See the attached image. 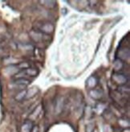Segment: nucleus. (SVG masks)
Masks as SVG:
<instances>
[{
	"label": "nucleus",
	"mask_w": 130,
	"mask_h": 132,
	"mask_svg": "<svg viewBox=\"0 0 130 132\" xmlns=\"http://www.w3.org/2000/svg\"><path fill=\"white\" fill-rule=\"evenodd\" d=\"M55 26L52 23L48 21H40L38 22L36 24V30L37 31H40L45 35H51L54 32Z\"/></svg>",
	"instance_id": "f257e3e1"
},
{
	"label": "nucleus",
	"mask_w": 130,
	"mask_h": 132,
	"mask_svg": "<svg viewBox=\"0 0 130 132\" xmlns=\"http://www.w3.org/2000/svg\"><path fill=\"white\" fill-rule=\"evenodd\" d=\"M112 78H113V81L116 84L119 85L120 86H121V85H126L127 77H125V75L120 73V72H113Z\"/></svg>",
	"instance_id": "f03ea898"
},
{
	"label": "nucleus",
	"mask_w": 130,
	"mask_h": 132,
	"mask_svg": "<svg viewBox=\"0 0 130 132\" xmlns=\"http://www.w3.org/2000/svg\"><path fill=\"white\" fill-rule=\"evenodd\" d=\"M29 35L31 36V38L33 39V40L35 42V43H40V42H42V41H44V40H47L48 39V38H45L43 36H46L48 35H45V34H43V33L40 32V31H37L35 30H33L31 31Z\"/></svg>",
	"instance_id": "7ed1b4c3"
},
{
	"label": "nucleus",
	"mask_w": 130,
	"mask_h": 132,
	"mask_svg": "<svg viewBox=\"0 0 130 132\" xmlns=\"http://www.w3.org/2000/svg\"><path fill=\"white\" fill-rule=\"evenodd\" d=\"M103 91L99 89H92L89 91V95L90 97L95 99V100H99L103 97Z\"/></svg>",
	"instance_id": "20e7f679"
},
{
	"label": "nucleus",
	"mask_w": 130,
	"mask_h": 132,
	"mask_svg": "<svg viewBox=\"0 0 130 132\" xmlns=\"http://www.w3.org/2000/svg\"><path fill=\"white\" fill-rule=\"evenodd\" d=\"M14 84L15 85H18V86L20 87H25V86H27L31 84V81H29L28 79L27 78H16L15 81H14Z\"/></svg>",
	"instance_id": "39448f33"
},
{
	"label": "nucleus",
	"mask_w": 130,
	"mask_h": 132,
	"mask_svg": "<svg viewBox=\"0 0 130 132\" xmlns=\"http://www.w3.org/2000/svg\"><path fill=\"white\" fill-rule=\"evenodd\" d=\"M34 125L31 120H27L23 122V124L21 127V131L22 132H31L32 128H33Z\"/></svg>",
	"instance_id": "423d86ee"
},
{
	"label": "nucleus",
	"mask_w": 130,
	"mask_h": 132,
	"mask_svg": "<svg viewBox=\"0 0 130 132\" xmlns=\"http://www.w3.org/2000/svg\"><path fill=\"white\" fill-rule=\"evenodd\" d=\"M98 84V81H97V79L96 77L94 76H91L88 78L87 80V85L89 89H94L96 88V86Z\"/></svg>",
	"instance_id": "0eeeda50"
},
{
	"label": "nucleus",
	"mask_w": 130,
	"mask_h": 132,
	"mask_svg": "<svg viewBox=\"0 0 130 132\" xmlns=\"http://www.w3.org/2000/svg\"><path fill=\"white\" fill-rule=\"evenodd\" d=\"M129 57V48H123L120 50L119 53V59L120 60H127Z\"/></svg>",
	"instance_id": "6e6552de"
},
{
	"label": "nucleus",
	"mask_w": 130,
	"mask_h": 132,
	"mask_svg": "<svg viewBox=\"0 0 130 132\" xmlns=\"http://www.w3.org/2000/svg\"><path fill=\"white\" fill-rule=\"evenodd\" d=\"M40 3L43 5L44 6H46L47 8L52 9L55 8L56 6V2L52 1V0H43V1H40Z\"/></svg>",
	"instance_id": "1a4fd4ad"
},
{
	"label": "nucleus",
	"mask_w": 130,
	"mask_h": 132,
	"mask_svg": "<svg viewBox=\"0 0 130 132\" xmlns=\"http://www.w3.org/2000/svg\"><path fill=\"white\" fill-rule=\"evenodd\" d=\"M63 107V98L60 97L59 99H57L56 101V104L55 105V111L56 112L57 114H60V112L62 111V109Z\"/></svg>",
	"instance_id": "9d476101"
},
{
	"label": "nucleus",
	"mask_w": 130,
	"mask_h": 132,
	"mask_svg": "<svg viewBox=\"0 0 130 132\" xmlns=\"http://www.w3.org/2000/svg\"><path fill=\"white\" fill-rule=\"evenodd\" d=\"M41 111H42V105H39L38 106L35 107V109L32 111V113L30 115V118H31V119H35V118H36L39 115H40V114L41 113Z\"/></svg>",
	"instance_id": "9b49d317"
},
{
	"label": "nucleus",
	"mask_w": 130,
	"mask_h": 132,
	"mask_svg": "<svg viewBox=\"0 0 130 132\" xmlns=\"http://www.w3.org/2000/svg\"><path fill=\"white\" fill-rule=\"evenodd\" d=\"M26 95H27V89H22L15 95V99L17 102H22L23 99L26 98Z\"/></svg>",
	"instance_id": "f8f14e48"
},
{
	"label": "nucleus",
	"mask_w": 130,
	"mask_h": 132,
	"mask_svg": "<svg viewBox=\"0 0 130 132\" xmlns=\"http://www.w3.org/2000/svg\"><path fill=\"white\" fill-rule=\"evenodd\" d=\"M123 65H124V64H123L122 61L120 60V59H116L114 62V68L116 72H118L119 70H120L123 68Z\"/></svg>",
	"instance_id": "ddd939ff"
},
{
	"label": "nucleus",
	"mask_w": 130,
	"mask_h": 132,
	"mask_svg": "<svg viewBox=\"0 0 130 132\" xmlns=\"http://www.w3.org/2000/svg\"><path fill=\"white\" fill-rule=\"evenodd\" d=\"M37 91H38V89H37L36 87H33V88L30 89V90H27V95H26V97H27L29 94H31V95L29 96V97H28V98L33 97L35 95H36Z\"/></svg>",
	"instance_id": "4468645a"
},
{
	"label": "nucleus",
	"mask_w": 130,
	"mask_h": 132,
	"mask_svg": "<svg viewBox=\"0 0 130 132\" xmlns=\"http://www.w3.org/2000/svg\"><path fill=\"white\" fill-rule=\"evenodd\" d=\"M31 132H39V128L37 126H34L33 128H32V130Z\"/></svg>",
	"instance_id": "2eb2a0df"
},
{
	"label": "nucleus",
	"mask_w": 130,
	"mask_h": 132,
	"mask_svg": "<svg viewBox=\"0 0 130 132\" xmlns=\"http://www.w3.org/2000/svg\"><path fill=\"white\" fill-rule=\"evenodd\" d=\"M92 132H99V130L97 129V128H95V129L92 130Z\"/></svg>",
	"instance_id": "dca6fc26"
}]
</instances>
